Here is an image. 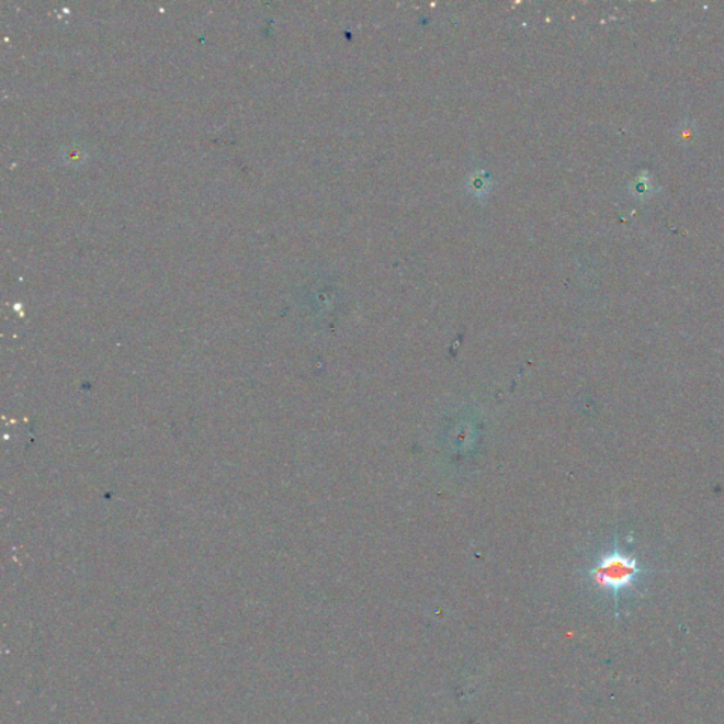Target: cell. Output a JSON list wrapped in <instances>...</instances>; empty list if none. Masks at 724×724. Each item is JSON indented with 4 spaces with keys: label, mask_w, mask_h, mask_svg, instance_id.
Wrapping results in <instances>:
<instances>
[{
    "label": "cell",
    "mask_w": 724,
    "mask_h": 724,
    "mask_svg": "<svg viewBox=\"0 0 724 724\" xmlns=\"http://www.w3.org/2000/svg\"><path fill=\"white\" fill-rule=\"evenodd\" d=\"M647 575L648 570L641 567L633 555L620 550L618 540L613 550L601 555L589 570V577L597 589L614 597L615 609L619 608L621 595L637 589L641 579Z\"/></svg>",
    "instance_id": "cell-1"
}]
</instances>
